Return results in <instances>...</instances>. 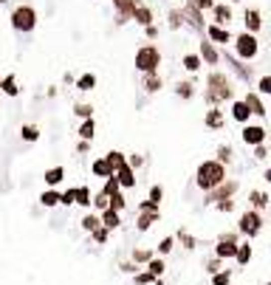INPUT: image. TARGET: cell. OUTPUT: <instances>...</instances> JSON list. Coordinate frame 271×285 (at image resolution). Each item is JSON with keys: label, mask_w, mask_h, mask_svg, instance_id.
<instances>
[{"label": "cell", "mask_w": 271, "mask_h": 285, "mask_svg": "<svg viewBox=\"0 0 271 285\" xmlns=\"http://www.w3.org/2000/svg\"><path fill=\"white\" fill-rule=\"evenodd\" d=\"M223 181H226V167L218 164V161H203V164H198V170H195V184H198V190H203V192H212Z\"/></svg>", "instance_id": "6da1fadb"}, {"label": "cell", "mask_w": 271, "mask_h": 285, "mask_svg": "<svg viewBox=\"0 0 271 285\" xmlns=\"http://www.w3.org/2000/svg\"><path fill=\"white\" fill-rule=\"evenodd\" d=\"M206 102L209 104H220V102H226L229 96H232V88H229L226 77L223 74H212L209 77V91H206Z\"/></svg>", "instance_id": "7a4b0ae2"}, {"label": "cell", "mask_w": 271, "mask_h": 285, "mask_svg": "<svg viewBox=\"0 0 271 285\" xmlns=\"http://www.w3.org/2000/svg\"><path fill=\"white\" fill-rule=\"evenodd\" d=\"M237 232L246 234L249 240L257 237V234L263 232V215H260V212H254V209H246L243 215L237 217Z\"/></svg>", "instance_id": "3957f363"}, {"label": "cell", "mask_w": 271, "mask_h": 285, "mask_svg": "<svg viewBox=\"0 0 271 285\" xmlns=\"http://www.w3.org/2000/svg\"><path fill=\"white\" fill-rule=\"evenodd\" d=\"M158 62H161V54H158V48H153V45H144V48L136 54V68L144 71V74H156Z\"/></svg>", "instance_id": "277c9868"}, {"label": "cell", "mask_w": 271, "mask_h": 285, "mask_svg": "<svg viewBox=\"0 0 271 285\" xmlns=\"http://www.w3.org/2000/svg\"><path fill=\"white\" fill-rule=\"evenodd\" d=\"M34 23H37V14L31 6H17L14 14H11V26L17 28V31H31Z\"/></svg>", "instance_id": "5b68a950"}, {"label": "cell", "mask_w": 271, "mask_h": 285, "mask_svg": "<svg viewBox=\"0 0 271 285\" xmlns=\"http://www.w3.org/2000/svg\"><path fill=\"white\" fill-rule=\"evenodd\" d=\"M237 234L226 232L218 237V246H215V257L218 260H235V251H237Z\"/></svg>", "instance_id": "8992f818"}, {"label": "cell", "mask_w": 271, "mask_h": 285, "mask_svg": "<svg viewBox=\"0 0 271 285\" xmlns=\"http://www.w3.org/2000/svg\"><path fill=\"white\" fill-rule=\"evenodd\" d=\"M237 192V181H223L220 187H215L212 192H206V203H220V200L235 198Z\"/></svg>", "instance_id": "52a82bcc"}, {"label": "cell", "mask_w": 271, "mask_h": 285, "mask_svg": "<svg viewBox=\"0 0 271 285\" xmlns=\"http://www.w3.org/2000/svg\"><path fill=\"white\" fill-rule=\"evenodd\" d=\"M240 136H243V141L249 147H257V144L266 141V127H263V124H246Z\"/></svg>", "instance_id": "ba28073f"}, {"label": "cell", "mask_w": 271, "mask_h": 285, "mask_svg": "<svg viewBox=\"0 0 271 285\" xmlns=\"http://www.w3.org/2000/svg\"><path fill=\"white\" fill-rule=\"evenodd\" d=\"M235 45H237V54H240L243 60H252L254 54H257V37L254 34H240Z\"/></svg>", "instance_id": "9c48e42d"}, {"label": "cell", "mask_w": 271, "mask_h": 285, "mask_svg": "<svg viewBox=\"0 0 271 285\" xmlns=\"http://www.w3.org/2000/svg\"><path fill=\"white\" fill-rule=\"evenodd\" d=\"M113 178L119 181V190H133V187H136V170H130L127 164H124L122 170H116Z\"/></svg>", "instance_id": "30bf717a"}, {"label": "cell", "mask_w": 271, "mask_h": 285, "mask_svg": "<svg viewBox=\"0 0 271 285\" xmlns=\"http://www.w3.org/2000/svg\"><path fill=\"white\" fill-rule=\"evenodd\" d=\"M161 220V212H139V217H136V229L139 232H147L153 223H158Z\"/></svg>", "instance_id": "8fae6325"}, {"label": "cell", "mask_w": 271, "mask_h": 285, "mask_svg": "<svg viewBox=\"0 0 271 285\" xmlns=\"http://www.w3.org/2000/svg\"><path fill=\"white\" fill-rule=\"evenodd\" d=\"M99 223L105 226L107 232H113V229H119V226H122V215H119V212H113V209H105V212H102V217H99Z\"/></svg>", "instance_id": "7c38bea8"}, {"label": "cell", "mask_w": 271, "mask_h": 285, "mask_svg": "<svg viewBox=\"0 0 271 285\" xmlns=\"http://www.w3.org/2000/svg\"><path fill=\"white\" fill-rule=\"evenodd\" d=\"M254 257V249H252V243L246 240V243H237V251H235V260H237V266H249Z\"/></svg>", "instance_id": "4fadbf2b"}, {"label": "cell", "mask_w": 271, "mask_h": 285, "mask_svg": "<svg viewBox=\"0 0 271 285\" xmlns=\"http://www.w3.org/2000/svg\"><path fill=\"white\" fill-rule=\"evenodd\" d=\"M105 164H107V170H110V175L116 173V170H122L127 161H124V153H119V150H110L105 156Z\"/></svg>", "instance_id": "5bb4252c"}, {"label": "cell", "mask_w": 271, "mask_h": 285, "mask_svg": "<svg viewBox=\"0 0 271 285\" xmlns=\"http://www.w3.org/2000/svg\"><path fill=\"white\" fill-rule=\"evenodd\" d=\"M249 200H252L254 212H263V209L269 206V195H266L263 190H252V192H249Z\"/></svg>", "instance_id": "9a60e30c"}, {"label": "cell", "mask_w": 271, "mask_h": 285, "mask_svg": "<svg viewBox=\"0 0 271 285\" xmlns=\"http://www.w3.org/2000/svg\"><path fill=\"white\" fill-rule=\"evenodd\" d=\"M62 178H65V170H62V167H51V170H45V187H48V190H54L57 184H62Z\"/></svg>", "instance_id": "2e32d148"}, {"label": "cell", "mask_w": 271, "mask_h": 285, "mask_svg": "<svg viewBox=\"0 0 271 285\" xmlns=\"http://www.w3.org/2000/svg\"><path fill=\"white\" fill-rule=\"evenodd\" d=\"M243 102H246V107L252 110V116H266V104L260 102V96H257V94H249Z\"/></svg>", "instance_id": "e0dca14e"}, {"label": "cell", "mask_w": 271, "mask_h": 285, "mask_svg": "<svg viewBox=\"0 0 271 285\" xmlns=\"http://www.w3.org/2000/svg\"><path fill=\"white\" fill-rule=\"evenodd\" d=\"M74 203H79L82 209L90 212V190H88V187H77V190H74Z\"/></svg>", "instance_id": "ac0fdd59"}, {"label": "cell", "mask_w": 271, "mask_h": 285, "mask_svg": "<svg viewBox=\"0 0 271 285\" xmlns=\"http://www.w3.org/2000/svg\"><path fill=\"white\" fill-rule=\"evenodd\" d=\"M144 266H147V274H150V277H156V280H161V274L167 271V266H164V260H161V257H153V260H147Z\"/></svg>", "instance_id": "d6986e66"}, {"label": "cell", "mask_w": 271, "mask_h": 285, "mask_svg": "<svg viewBox=\"0 0 271 285\" xmlns=\"http://www.w3.org/2000/svg\"><path fill=\"white\" fill-rule=\"evenodd\" d=\"M232 116H235V121H243V124H249V119H252V110L246 107V102H235V104H232Z\"/></svg>", "instance_id": "ffe728a7"}, {"label": "cell", "mask_w": 271, "mask_h": 285, "mask_svg": "<svg viewBox=\"0 0 271 285\" xmlns=\"http://www.w3.org/2000/svg\"><path fill=\"white\" fill-rule=\"evenodd\" d=\"M93 136H96V124H93V119H85L79 124V138L82 141H93Z\"/></svg>", "instance_id": "44dd1931"}, {"label": "cell", "mask_w": 271, "mask_h": 285, "mask_svg": "<svg viewBox=\"0 0 271 285\" xmlns=\"http://www.w3.org/2000/svg\"><path fill=\"white\" fill-rule=\"evenodd\" d=\"M20 138L28 141V144H34L37 138H40V127H37V124H23V127H20Z\"/></svg>", "instance_id": "7402d4cb"}, {"label": "cell", "mask_w": 271, "mask_h": 285, "mask_svg": "<svg viewBox=\"0 0 271 285\" xmlns=\"http://www.w3.org/2000/svg\"><path fill=\"white\" fill-rule=\"evenodd\" d=\"M40 203H43L45 209L60 206V192H57V190H45L43 195H40Z\"/></svg>", "instance_id": "603a6c76"}, {"label": "cell", "mask_w": 271, "mask_h": 285, "mask_svg": "<svg viewBox=\"0 0 271 285\" xmlns=\"http://www.w3.org/2000/svg\"><path fill=\"white\" fill-rule=\"evenodd\" d=\"M79 226H82V232L90 234L96 226H102V223H99V215H93V212H85V215H82V220H79Z\"/></svg>", "instance_id": "cb8c5ba5"}, {"label": "cell", "mask_w": 271, "mask_h": 285, "mask_svg": "<svg viewBox=\"0 0 271 285\" xmlns=\"http://www.w3.org/2000/svg\"><path fill=\"white\" fill-rule=\"evenodd\" d=\"M203 124H206L209 130H220V127H223V113H220V110H209V113H206V119H203Z\"/></svg>", "instance_id": "d4e9b609"}, {"label": "cell", "mask_w": 271, "mask_h": 285, "mask_svg": "<svg viewBox=\"0 0 271 285\" xmlns=\"http://www.w3.org/2000/svg\"><path fill=\"white\" fill-rule=\"evenodd\" d=\"M90 173L96 175V178H110V170H107L105 158H96V161L90 164Z\"/></svg>", "instance_id": "484cf974"}, {"label": "cell", "mask_w": 271, "mask_h": 285, "mask_svg": "<svg viewBox=\"0 0 271 285\" xmlns=\"http://www.w3.org/2000/svg\"><path fill=\"white\" fill-rule=\"evenodd\" d=\"M212 285H232V271L220 268L218 274H212Z\"/></svg>", "instance_id": "4316f807"}, {"label": "cell", "mask_w": 271, "mask_h": 285, "mask_svg": "<svg viewBox=\"0 0 271 285\" xmlns=\"http://www.w3.org/2000/svg\"><path fill=\"white\" fill-rule=\"evenodd\" d=\"M209 37L215 40V43H229V31L220 26H209Z\"/></svg>", "instance_id": "83f0119b"}, {"label": "cell", "mask_w": 271, "mask_h": 285, "mask_svg": "<svg viewBox=\"0 0 271 285\" xmlns=\"http://www.w3.org/2000/svg\"><path fill=\"white\" fill-rule=\"evenodd\" d=\"M246 28H252V31H257V28H260V11H257V9L246 11Z\"/></svg>", "instance_id": "f1b7e54d"}, {"label": "cell", "mask_w": 271, "mask_h": 285, "mask_svg": "<svg viewBox=\"0 0 271 285\" xmlns=\"http://www.w3.org/2000/svg\"><path fill=\"white\" fill-rule=\"evenodd\" d=\"M153 257H156V254H153L150 249H136V251H133V266H139V263H147V260H153Z\"/></svg>", "instance_id": "f546056e"}, {"label": "cell", "mask_w": 271, "mask_h": 285, "mask_svg": "<svg viewBox=\"0 0 271 285\" xmlns=\"http://www.w3.org/2000/svg\"><path fill=\"white\" fill-rule=\"evenodd\" d=\"M232 20V9L229 6H215V23H229Z\"/></svg>", "instance_id": "4dcf8cb0"}, {"label": "cell", "mask_w": 271, "mask_h": 285, "mask_svg": "<svg viewBox=\"0 0 271 285\" xmlns=\"http://www.w3.org/2000/svg\"><path fill=\"white\" fill-rule=\"evenodd\" d=\"M232 156H235V150L229 147V144L218 147V164H229V161H232Z\"/></svg>", "instance_id": "1f68e13d"}, {"label": "cell", "mask_w": 271, "mask_h": 285, "mask_svg": "<svg viewBox=\"0 0 271 285\" xmlns=\"http://www.w3.org/2000/svg\"><path fill=\"white\" fill-rule=\"evenodd\" d=\"M90 206L96 209V212H105V209H107V195H102V192H96V195L90 198Z\"/></svg>", "instance_id": "d6a6232c"}, {"label": "cell", "mask_w": 271, "mask_h": 285, "mask_svg": "<svg viewBox=\"0 0 271 285\" xmlns=\"http://www.w3.org/2000/svg\"><path fill=\"white\" fill-rule=\"evenodd\" d=\"M93 85H96V77H93V74H85V77H79V82H77L79 91H90Z\"/></svg>", "instance_id": "836d02e7"}, {"label": "cell", "mask_w": 271, "mask_h": 285, "mask_svg": "<svg viewBox=\"0 0 271 285\" xmlns=\"http://www.w3.org/2000/svg\"><path fill=\"white\" fill-rule=\"evenodd\" d=\"M113 192H119V181H116L113 175H110V178H105V187H102V195H107V198H110Z\"/></svg>", "instance_id": "e575fe53"}, {"label": "cell", "mask_w": 271, "mask_h": 285, "mask_svg": "<svg viewBox=\"0 0 271 285\" xmlns=\"http://www.w3.org/2000/svg\"><path fill=\"white\" fill-rule=\"evenodd\" d=\"M178 240H181V246H184V249H195V246H198V240H195L189 232H178Z\"/></svg>", "instance_id": "d590c367"}, {"label": "cell", "mask_w": 271, "mask_h": 285, "mask_svg": "<svg viewBox=\"0 0 271 285\" xmlns=\"http://www.w3.org/2000/svg\"><path fill=\"white\" fill-rule=\"evenodd\" d=\"M144 88H147L150 94H156L158 88H161V79H158L156 74H147V79H144Z\"/></svg>", "instance_id": "8d00e7d4"}, {"label": "cell", "mask_w": 271, "mask_h": 285, "mask_svg": "<svg viewBox=\"0 0 271 285\" xmlns=\"http://www.w3.org/2000/svg\"><path fill=\"white\" fill-rule=\"evenodd\" d=\"M116 3H119L122 14H133V11L139 9V3H136V0H116Z\"/></svg>", "instance_id": "74e56055"}, {"label": "cell", "mask_w": 271, "mask_h": 285, "mask_svg": "<svg viewBox=\"0 0 271 285\" xmlns=\"http://www.w3.org/2000/svg\"><path fill=\"white\" fill-rule=\"evenodd\" d=\"M90 237H93V240H96V243H107V237H110V232H107L105 226H96V229L90 232Z\"/></svg>", "instance_id": "f35d334b"}, {"label": "cell", "mask_w": 271, "mask_h": 285, "mask_svg": "<svg viewBox=\"0 0 271 285\" xmlns=\"http://www.w3.org/2000/svg\"><path fill=\"white\" fill-rule=\"evenodd\" d=\"M161 198H164V187H150V198L147 200H153V203H158V206H161Z\"/></svg>", "instance_id": "ab89813d"}, {"label": "cell", "mask_w": 271, "mask_h": 285, "mask_svg": "<svg viewBox=\"0 0 271 285\" xmlns=\"http://www.w3.org/2000/svg\"><path fill=\"white\" fill-rule=\"evenodd\" d=\"M175 249V237H164V240L158 243V254H170Z\"/></svg>", "instance_id": "60d3db41"}, {"label": "cell", "mask_w": 271, "mask_h": 285, "mask_svg": "<svg viewBox=\"0 0 271 285\" xmlns=\"http://www.w3.org/2000/svg\"><path fill=\"white\" fill-rule=\"evenodd\" d=\"M74 113H77V116H82V119H93V107H90V104H77V107H74Z\"/></svg>", "instance_id": "b9f144b4"}, {"label": "cell", "mask_w": 271, "mask_h": 285, "mask_svg": "<svg viewBox=\"0 0 271 285\" xmlns=\"http://www.w3.org/2000/svg\"><path fill=\"white\" fill-rule=\"evenodd\" d=\"M156 277H150L147 271H136V285H153Z\"/></svg>", "instance_id": "7bdbcfd3"}, {"label": "cell", "mask_w": 271, "mask_h": 285, "mask_svg": "<svg viewBox=\"0 0 271 285\" xmlns=\"http://www.w3.org/2000/svg\"><path fill=\"white\" fill-rule=\"evenodd\" d=\"M201 54H203V57H206L209 62H218V54H215V48H212L209 43H203V45H201Z\"/></svg>", "instance_id": "ee69618b"}, {"label": "cell", "mask_w": 271, "mask_h": 285, "mask_svg": "<svg viewBox=\"0 0 271 285\" xmlns=\"http://www.w3.org/2000/svg\"><path fill=\"white\" fill-rule=\"evenodd\" d=\"M184 68H186V71H198V68H201V60H198L195 54H189V57L184 60Z\"/></svg>", "instance_id": "f6af8a7d"}, {"label": "cell", "mask_w": 271, "mask_h": 285, "mask_svg": "<svg viewBox=\"0 0 271 285\" xmlns=\"http://www.w3.org/2000/svg\"><path fill=\"white\" fill-rule=\"evenodd\" d=\"M0 88H3L9 96H17V85H14V79H11V77L6 79V82H0Z\"/></svg>", "instance_id": "bcb514c9"}, {"label": "cell", "mask_w": 271, "mask_h": 285, "mask_svg": "<svg viewBox=\"0 0 271 285\" xmlns=\"http://www.w3.org/2000/svg\"><path fill=\"white\" fill-rule=\"evenodd\" d=\"M136 209H139V212H161V209H158V203H153V200H141Z\"/></svg>", "instance_id": "7dc6e473"}, {"label": "cell", "mask_w": 271, "mask_h": 285, "mask_svg": "<svg viewBox=\"0 0 271 285\" xmlns=\"http://www.w3.org/2000/svg\"><path fill=\"white\" fill-rule=\"evenodd\" d=\"M133 14H136V17H139V23H144V26H147L150 20H153V17H150V11L144 9V6H139V9L133 11Z\"/></svg>", "instance_id": "c3c4849f"}, {"label": "cell", "mask_w": 271, "mask_h": 285, "mask_svg": "<svg viewBox=\"0 0 271 285\" xmlns=\"http://www.w3.org/2000/svg\"><path fill=\"white\" fill-rule=\"evenodd\" d=\"M60 203H62V206H71V203H74V190L60 192Z\"/></svg>", "instance_id": "681fc988"}, {"label": "cell", "mask_w": 271, "mask_h": 285, "mask_svg": "<svg viewBox=\"0 0 271 285\" xmlns=\"http://www.w3.org/2000/svg\"><path fill=\"white\" fill-rule=\"evenodd\" d=\"M178 94L184 96V99H189V96H192V82H181V85H178Z\"/></svg>", "instance_id": "f907efd6"}, {"label": "cell", "mask_w": 271, "mask_h": 285, "mask_svg": "<svg viewBox=\"0 0 271 285\" xmlns=\"http://www.w3.org/2000/svg\"><path fill=\"white\" fill-rule=\"evenodd\" d=\"M215 206H218V212H232V209H235V200H232V198L220 200V203H215Z\"/></svg>", "instance_id": "816d5d0a"}, {"label": "cell", "mask_w": 271, "mask_h": 285, "mask_svg": "<svg viewBox=\"0 0 271 285\" xmlns=\"http://www.w3.org/2000/svg\"><path fill=\"white\" fill-rule=\"evenodd\" d=\"M220 263H223V260H218V257L209 260V263H206V271H209V274H218V271H220Z\"/></svg>", "instance_id": "f5cc1de1"}, {"label": "cell", "mask_w": 271, "mask_h": 285, "mask_svg": "<svg viewBox=\"0 0 271 285\" xmlns=\"http://www.w3.org/2000/svg\"><path fill=\"white\" fill-rule=\"evenodd\" d=\"M257 91H260V94H271V79H269V77H263V79H260V85H257Z\"/></svg>", "instance_id": "db71d44e"}, {"label": "cell", "mask_w": 271, "mask_h": 285, "mask_svg": "<svg viewBox=\"0 0 271 285\" xmlns=\"http://www.w3.org/2000/svg\"><path fill=\"white\" fill-rule=\"evenodd\" d=\"M192 3L198 9H212V6H215V0H192Z\"/></svg>", "instance_id": "11a10c76"}, {"label": "cell", "mask_w": 271, "mask_h": 285, "mask_svg": "<svg viewBox=\"0 0 271 285\" xmlns=\"http://www.w3.org/2000/svg\"><path fill=\"white\" fill-rule=\"evenodd\" d=\"M266 156H269V150L263 147V144H257V147H254V158H260V161H263Z\"/></svg>", "instance_id": "9f6ffc18"}, {"label": "cell", "mask_w": 271, "mask_h": 285, "mask_svg": "<svg viewBox=\"0 0 271 285\" xmlns=\"http://www.w3.org/2000/svg\"><path fill=\"white\" fill-rule=\"evenodd\" d=\"M119 268H122L124 274H136V271H139V266H133V263H122Z\"/></svg>", "instance_id": "6f0895ef"}, {"label": "cell", "mask_w": 271, "mask_h": 285, "mask_svg": "<svg viewBox=\"0 0 271 285\" xmlns=\"http://www.w3.org/2000/svg\"><path fill=\"white\" fill-rule=\"evenodd\" d=\"M153 285H164V283H161V280H156V283H153Z\"/></svg>", "instance_id": "680465c9"}, {"label": "cell", "mask_w": 271, "mask_h": 285, "mask_svg": "<svg viewBox=\"0 0 271 285\" xmlns=\"http://www.w3.org/2000/svg\"><path fill=\"white\" fill-rule=\"evenodd\" d=\"M0 3H6V0H0Z\"/></svg>", "instance_id": "91938a15"}]
</instances>
